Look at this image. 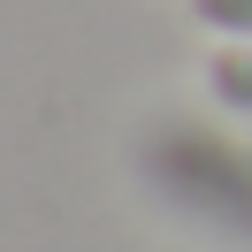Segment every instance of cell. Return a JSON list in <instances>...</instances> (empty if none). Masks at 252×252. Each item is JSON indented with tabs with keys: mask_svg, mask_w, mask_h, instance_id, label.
<instances>
[{
	"mask_svg": "<svg viewBox=\"0 0 252 252\" xmlns=\"http://www.w3.org/2000/svg\"><path fill=\"white\" fill-rule=\"evenodd\" d=\"M199 31H214L221 46H252V0H191Z\"/></svg>",
	"mask_w": 252,
	"mask_h": 252,
	"instance_id": "obj_3",
	"label": "cell"
},
{
	"mask_svg": "<svg viewBox=\"0 0 252 252\" xmlns=\"http://www.w3.org/2000/svg\"><path fill=\"white\" fill-rule=\"evenodd\" d=\"M145 184H153L168 206H184L191 221L252 245V145L237 153V145H221L214 130L184 123L160 145H145Z\"/></svg>",
	"mask_w": 252,
	"mask_h": 252,
	"instance_id": "obj_1",
	"label": "cell"
},
{
	"mask_svg": "<svg viewBox=\"0 0 252 252\" xmlns=\"http://www.w3.org/2000/svg\"><path fill=\"white\" fill-rule=\"evenodd\" d=\"M206 99L229 123H252V46H214L206 54Z\"/></svg>",
	"mask_w": 252,
	"mask_h": 252,
	"instance_id": "obj_2",
	"label": "cell"
}]
</instances>
